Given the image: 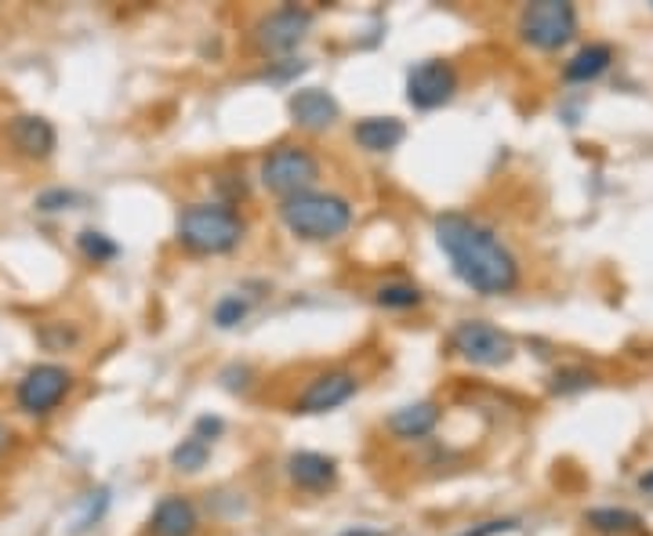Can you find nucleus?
I'll use <instances>...</instances> for the list:
<instances>
[{
	"instance_id": "nucleus-7",
	"label": "nucleus",
	"mask_w": 653,
	"mask_h": 536,
	"mask_svg": "<svg viewBox=\"0 0 653 536\" xmlns=\"http://www.w3.org/2000/svg\"><path fill=\"white\" fill-rule=\"evenodd\" d=\"M70 388H73V374L65 370V366L44 363V366H33V370L22 377L15 388V399L22 410L33 413V417H44V413H51L59 406Z\"/></svg>"
},
{
	"instance_id": "nucleus-1",
	"label": "nucleus",
	"mask_w": 653,
	"mask_h": 536,
	"mask_svg": "<svg viewBox=\"0 0 653 536\" xmlns=\"http://www.w3.org/2000/svg\"><path fill=\"white\" fill-rule=\"evenodd\" d=\"M436 243L447 254L454 276L461 279L472 294L501 297L519 287V261L505 247L491 226L469 215H439L436 218Z\"/></svg>"
},
{
	"instance_id": "nucleus-6",
	"label": "nucleus",
	"mask_w": 653,
	"mask_h": 536,
	"mask_svg": "<svg viewBox=\"0 0 653 536\" xmlns=\"http://www.w3.org/2000/svg\"><path fill=\"white\" fill-rule=\"evenodd\" d=\"M450 349L461 355L464 363L472 366H508L516 355V344L508 338L505 330H497L494 322H483V319H464L458 327L450 330Z\"/></svg>"
},
{
	"instance_id": "nucleus-24",
	"label": "nucleus",
	"mask_w": 653,
	"mask_h": 536,
	"mask_svg": "<svg viewBox=\"0 0 653 536\" xmlns=\"http://www.w3.org/2000/svg\"><path fill=\"white\" fill-rule=\"evenodd\" d=\"M512 529H519V519H491V522H480V526L464 529L458 536H505Z\"/></svg>"
},
{
	"instance_id": "nucleus-16",
	"label": "nucleus",
	"mask_w": 653,
	"mask_h": 536,
	"mask_svg": "<svg viewBox=\"0 0 653 536\" xmlns=\"http://www.w3.org/2000/svg\"><path fill=\"white\" fill-rule=\"evenodd\" d=\"M610 62H614L610 44H584V48L573 54L567 65H563V81L567 84H592L610 70Z\"/></svg>"
},
{
	"instance_id": "nucleus-9",
	"label": "nucleus",
	"mask_w": 653,
	"mask_h": 536,
	"mask_svg": "<svg viewBox=\"0 0 653 536\" xmlns=\"http://www.w3.org/2000/svg\"><path fill=\"white\" fill-rule=\"evenodd\" d=\"M309 29H313V11L276 8L254 26V40H258V48L265 54H287L309 37Z\"/></svg>"
},
{
	"instance_id": "nucleus-3",
	"label": "nucleus",
	"mask_w": 653,
	"mask_h": 536,
	"mask_svg": "<svg viewBox=\"0 0 653 536\" xmlns=\"http://www.w3.org/2000/svg\"><path fill=\"white\" fill-rule=\"evenodd\" d=\"M243 240V218L226 204H190L179 215V243L193 254H229Z\"/></svg>"
},
{
	"instance_id": "nucleus-18",
	"label": "nucleus",
	"mask_w": 653,
	"mask_h": 536,
	"mask_svg": "<svg viewBox=\"0 0 653 536\" xmlns=\"http://www.w3.org/2000/svg\"><path fill=\"white\" fill-rule=\"evenodd\" d=\"M584 526L600 536H646V522L628 508H592L584 511Z\"/></svg>"
},
{
	"instance_id": "nucleus-23",
	"label": "nucleus",
	"mask_w": 653,
	"mask_h": 536,
	"mask_svg": "<svg viewBox=\"0 0 653 536\" xmlns=\"http://www.w3.org/2000/svg\"><path fill=\"white\" fill-rule=\"evenodd\" d=\"M595 385V374L589 370H578V366H570V370H559L552 377V392L556 395H573V392H584V388Z\"/></svg>"
},
{
	"instance_id": "nucleus-13",
	"label": "nucleus",
	"mask_w": 653,
	"mask_h": 536,
	"mask_svg": "<svg viewBox=\"0 0 653 536\" xmlns=\"http://www.w3.org/2000/svg\"><path fill=\"white\" fill-rule=\"evenodd\" d=\"M196 529H201V515L185 497H164L149 515V536H196Z\"/></svg>"
},
{
	"instance_id": "nucleus-19",
	"label": "nucleus",
	"mask_w": 653,
	"mask_h": 536,
	"mask_svg": "<svg viewBox=\"0 0 653 536\" xmlns=\"http://www.w3.org/2000/svg\"><path fill=\"white\" fill-rule=\"evenodd\" d=\"M207 456H211V442H204L201 435H190V439H182L174 446L171 464L179 467V472H201L207 464Z\"/></svg>"
},
{
	"instance_id": "nucleus-27",
	"label": "nucleus",
	"mask_w": 653,
	"mask_h": 536,
	"mask_svg": "<svg viewBox=\"0 0 653 536\" xmlns=\"http://www.w3.org/2000/svg\"><path fill=\"white\" fill-rule=\"evenodd\" d=\"M639 489H643V494H653V472H646L643 478H639Z\"/></svg>"
},
{
	"instance_id": "nucleus-29",
	"label": "nucleus",
	"mask_w": 653,
	"mask_h": 536,
	"mask_svg": "<svg viewBox=\"0 0 653 536\" xmlns=\"http://www.w3.org/2000/svg\"><path fill=\"white\" fill-rule=\"evenodd\" d=\"M346 536H382V533H356V529H352V533H346Z\"/></svg>"
},
{
	"instance_id": "nucleus-5",
	"label": "nucleus",
	"mask_w": 653,
	"mask_h": 536,
	"mask_svg": "<svg viewBox=\"0 0 653 536\" xmlns=\"http://www.w3.org/2000/svg\"><path fill=\"white\" fill-rule=\"evenodd\" d=\"M578 33V11L567 0H537L527 4L519 15V37L537 51H559L567 48Z\"/></svg>"
},
{
	"instance_id": "nucleus-22",
	"label": "nucleus",
	"mask_w": 653,
	"mask_h": 536,
	"mask_svg": "<svg viewBox=\"0 0 653 536\" xmlns=\"http://www.w3.org/2000/svg\"><path fill=\"white\" fill-rule=\"evenodd\" d=\"M247 312H251V305L243 301L240 294H226L215 305V312H211V319H215V327H221V330H232L237 322H243L247 319Z\"/></svg>"
},
{
	"instance_id": "nucleus-4",
	"label": "nucleus",
	"mask_w": 653,
	"mask_h": 536,
	"mask_svg": "<svg viewBox=\"0 0 653 536\" xmlns=\"http://www.w3.org/2000/svg\"><path fill=\"white\" fill-rule=\"evenodd\" d=\"M262 182L269 193L291 199L298 193H313V185L319 182V160L305 145L283 142L262 160Z\"/></svg>"
},
{
	"instance_id": "nucleus-26",
	"label": "nucleus",
	"mask_w": 653,
	"mask_h": 536,
	"mask_svg": "<svg viewBox=\"0 0 653 536\" xmlns=\"http://www.w3.org/2000/svg\"><path fill=\"white\" fill-rule=\"evenodd\" d=\"M218 431H221V421L218 417H201V421H196V431L193 435H201L204 442H211Z\"/></svg>"
},
{
	"instance_id": "nucleus-14",
	"label": "nucleus",
	"mask_w": 653,
	"mask_h": 536,
	"mask_svg": "<svg viewBox=\"0 0 653 536\" xmlns=\"http://www.w3.org/2000/svg\"><path fill=\"white\" fill-rule=\"evenodd\" d=\"M287 475H291V483L298 489H309V494H319V489L335 486L338 478V464L330 461L324 453H294L291 461H287Z\"/></svg>"
},
{
	"instance_id": "nucleus-8",
	"label": "nucleus",
	"mask_w": 653,
	"mask_h": 536,
	"mask_svg": "<svg viewBox=\"0 0 653 536\" xmlns=\"http://www.w3.org/2000/svg\"><path fill=\"white\" fill-rule=\"evenodd\" d=\"M458 95V70L443 59L418 62L407 73V102L414 109H439Z\"/></svg>"
},
{
	"instance_id": "nucleus-21",
	"label": "nucleus",
	"mask_w": 653,
	"mask_h": 536,
	"mask_svg": "<svg viewBox=\"0 0 653 536\" xmlns=\"http://www.w3.org/2000/svg\"><path fill=\"white\" fill-rule=\"evenodd\" d=\"M76 247H81V254L87 261H95V265H102V261H113L117 254H120V247L109 236H102V232H95V229H87V232H81L76 236Z\"/></svg>"
},
{
	"instance_id": "nucleus-25",
	"label": "nucleus",
	"mask_w": 653,
	"mask_h": 536,
	"mask_svg": "<svg viewBox=\"0 0 653 536\" xmlns=\"http://www.w3.org/2000/svg\"><path fill=\"white\" fill-rule=\"evenodd\" d=\"M76 193H65V188H48V193H40L37 196V207L40 210H65V207H73L76 204Z\"/></svg>"
},
{
	"instance_id": "nucleus-11",
	"label": "nucleus",
	"mask_w": 653,
	"mask_h": 536,
	"mask_svg": "<svg viewBox=\"0 0 653 536\" xmlns=\"http://www.w3.org/2000/svg\"><path fill=\"white\" fill-rule=\"evenodd\" d=\"M291 117L302 131H327L341 117V106L324 87H302L291 95Z\"/></svg>"
},
{
	"instance_id": "nucleus-28",
	"label": "nucleus",
	"mask_w": 653,
	"mask_h": 536,
	"mask_svg": "<svg viewBox=\"0 0 653 536\" xmlns=\"http://www.w3.org/2000/svg\"><path fill=\"white\" fill-rule=\"evenodd\" d=\"M8 446H11V431L4 428V424H0V453H4Z\"/></svg>"
},
{
	"instance_id": "nucleus-17",
	"label": "nucleus",
	"mask_w": 653,
	"mask_h": 536,
	"mask_svg": "<svg viewBox=\"0 0 653 536\" xmlns=\"http://www.w3.org/2000/svg\"><path fill=\"white\" fill-rule=\"evenodd\" d=\"M439 424V406L436 402H414V406L396 410L389 417V431L396 439H425L433 435Z\"/></svg>"
},
{
	"instance_id": "nucleus-10",
	"label": "nucleus",
	"mask_w": 653,
	"mask_h": 536,
	"mask_svg": "<svg viewBox=\"0 0 653 536\" xmlns=\"http://www.w3.org/2000/svg\"><path fill=\"white\" fill-rule=\"evenodd\" d=\"M360 392V377L352 370H327L319 374L316 381H309V388L302 395H298V413H330L338 406H346V402Z\"/></svg>"
},
{
	"instance_id": "nucleus-15",
	"label": "nucleus",
	"mask_w": 653,
	"mask_h": 536,
	"mask_svg": "<svg viewBox=\"0 0 653 536\" xmlns=\"http://www.w3.org/2000/svg\"><path fill=\"white\" fill-rule=\"evenodd\" d=\"M352 138H356L360 149H367V153H392L396 145L407 138V127H403V120H396V117H367L352 127Z\"/></svg>"
},
{
	"instance_id": "nucleus-20",
	"label": "nucleus",
	"mask_w": 653,
	"mask_h": 536,
	"mask_svg": "<svg viewBox=\"0 0 653 536\" xmlns=\"http://www.w3.org/2000/svg\"><path fill=\"white\" fill-rule=\"evenodd\" d=\"M382 308H392V312H407V308H418L422 305V290L414 283H385L378 287V294H374Z\"/></svg>"
},
{
	"instance_id": "nucleus-2",
	"label": "nucleus",
	"mask_w": 653,
	"mask_h": 536,
	"mask_svg": "<svg viewBox=\"0 0 653 536\" xmlns=\"http://www.w3.org/2000/svg\"><path fill=\"white\" fill-rule=\"evenodd\" d=\"M280 221L298 240L327 243L352 226V207L335 193H298L280 204Z\"/></svg>"
},
{
	"instance_id": "nucleus-12",
	"label": "nucleus",
	"mask_w": 653,
	"mask_h": 536,
	"mask_svg": "<svg viewBox=\"0 0 653 536\" xmlns=\"http://www.w3.org/2000/svg\"><path fill=\"white\" fill-rule=\"evenodd\" d=\"M8 142L15 145V149L26 156V160H48L55 153V142H59V134H55L51 120L44 117H15L8 124Z\"/></svg>"
}]
</instances>
